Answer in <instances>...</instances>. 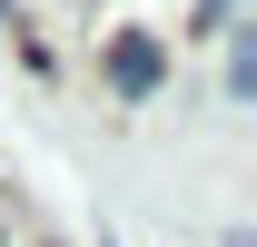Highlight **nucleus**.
I'll list each match as a JSON object with an SVG mask.
<instances>
[{"label": "nucleus", "mask_w": 257, "mask_h": 247, "mask_svg": "<svg viewBox=\"0 0 257 247\" xmlns=\"http://www.w3.org/2000/svg\"><path fill=\"white\" fill-rule=\"evenodd\" d=\"M159 40H139V30H128L119 40V50H109V89H128V99H149V89H159Z\"/></svg>", "instance_id": "f257e3e1"}, {"label": "nucleus", "mask_w": 257, "mask_h": 247, "mask_svg": "<svg viewBox=\"0 0 257 247\" xmlns=\"http://www.w3.org/2000/svg\"><path fill=\"white\" fill-rule=\"evenodd\" d=\"M227 10H237V0H208V20H227Z\"/></svg>", "instance_id": "f03ea898"}]
</instances>
